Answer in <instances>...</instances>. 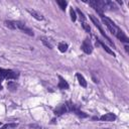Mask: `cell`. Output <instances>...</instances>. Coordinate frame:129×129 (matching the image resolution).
<instances>
[{
  "mask_svg": "<svg viewBox=\"0 0 129 129\" xmlns=\"http://www.w3.org/2000/svg\"><path fill=\"white\" fill-rule=\"evenodd\" d=\"M5 25L8 27V28H10V29H15L16 28V25H15V22H13V21H11V20H5Z\"/></svg>",
  "mask_w": 129,
  "mask_h": 129,
  "instance_id": "e0dca14e",
  "label": "cell"
},
{
  "mask_svg": "<svg viewBox=\"0 0 129 129\" xmlns=\"http://www.w3.org/2000/svg\"><path fill=\"white\" fill-rule=\"evenodd\" d=\"M18 78V73H15L11 70H5V69H0V81L3 79H9V80H14Z\"/></svg>",
  "mask_w": 129,
  "mask_h": 129,
  "instance_id": "277c9868",
  "label": "cell"
},
{
  "mask_svg": "<svg viewBox=\"0 0 129 129\" xmlns=\"http://www.w3.org/2000/svg\"><path fill=\"white\" fill-rule=\"evenodd\" d=\"M17 126H18L17 123H6V124L2 125L0 129H15Z\"/></svg>",
  "mask_w": 129,
  "mask_h": 129,
  "instance_id": "9a60e30c",
  "label": "cell"
},
{
  "mask_svg": "<svg viewBox=\"0 0 129 129\" xmlns=\"http://www.w3.org/2000/svg\"><path fill=\"white\" fill-rule=\"evenodd\" d=\"M74 113H76L79 117H82V118H85V117H87L88 115L86 114V113H84L83 111H81V110H79L77 107H76V105H74V107H73V110H72Z\"/></svg>",
  "mask_w": 129,
  "mask_h": 129,
  "instance_id": "4fadbf2b",
  "label": "cell"
},
{
  "mask_svg": "<svg viewBox=\"0 0 129 129\" xmlns=\"http://www.w3.org/2000/svg\"><path fill=\"white\" fill-rule=\"evenodd\" d=\"M77 12H78V14L80 15V18H81V20L83 21V22H85V19H86V17L84 16V13L79 9V8H77Z\"/></svg>",
  "mask_w": 129,
  "mask_h": 129,
  "instance_id": "7402d4cb",
  "label": "cell"
},
{
  "mask_svg": "<svg viewBox=\"0 0 129 129\" xmlns=\"http://www.w3.org/2000/svg\"><path fill=\"white\" fill-rule=\"evenodd\" d=\"M96 38H97V41H98V42H99V43H100V44L102 45V47L104 48V50H106V51H107V52H108L109 54H111V55L115 56V52H114V51H113L112 49H110V47H109V46H107V45L105 44V42H103L102 40H100V39H99L98 37H96Z\"/></svg>",
  "mask_w": 129,
  "mask_h": 129,
  "instance_id": "30bf717a",
  "label": "cell"
},
{
  "mask_svg": "<svg viewBox=\"0 0 129 129\" xmlns=\"http://www.w3.org/2000/svg\"><path fill=\"white\" fill-rule=\"evenodd\" d=\"M40 39H41L42 43H43V44H44L46 47H48L49 49H51V48H52V44L49 42V40H48V39H47L45 36H41V37H40Z\"/></svg>",
  "mask_w": 129,
  "mask_h": 129,
  "instance_id": "2e32d148",
  "label": "cell"
},
{
  "mask_svg": "<svg viewBox=\"0 0 129 129\" xmlns=\"http://www.w3.org/2000/svg\"><path fill=\"white\" fill-rule=\"evenodd\" d=\"M89 17H90V19L92 20V22L95 24V26H96V27L99 29V31L101 32V34H102V35H103V36H104V37H105V38L108 40V42H109V43H110L112 46H115V45H114V43H113V41H112V40H111V39L108 37V35H107V34H106V32L104 31V29L102 28V26H101V24H100L99 20H98V19H97V18H96L94 15H89Z\"/></svg>",
  "mask_w": 129,
  "mask_h": 129,
  "instance_id": "3957f363",
  "label": "cell"
},
{
  "mask_svg": "<svg viewBox=\"0 0 129 129\" xmlns=\"http://www.w3.org/2000/svg\"><path fill=\"white\" fill-rule=\"evenodd\" d=\"M15 25H16V27H18L21 31H23L24 33H26V34H28V35H30V36H33L34 35V33H33V31L29 28V27H27L26 25H25V23H23V22H21V21H16L15 22Z\"/></svg>",
  "mask_w": 129,
  "mask_h": 129,
  "instance_id": "8992f818",
  "label": "cell"
},
{
  "mask_svg": "<svg viewBox=\"0 0 129 129\" xmlns=\"http://www.w3.org/2000/svg\"><path fill=\"white\" fill-rule=\"evenodd\" d=\"M116 36H117V38L118 39H120L121 41H123V42H126V43H128L129 42V38L125 35V33L121 30V29H119L117 32H116V34H115Z\"/></svg>",
  "mask_w": 129,
  "mask_h": 129,
  "instance_id": "9c48e42d",
  "label": "cell"
},
{
  "mask_svg": "<svg viewBox=\"0 0 129 129\" xmlns=\"http://www.w3.org/2000/svg\"><path fill=\"white\" fill-rule=\"evenodd\" d=\"M116 119V115L113 114V113H106L105 115L101 116L100 117V120L101 121H104V122H112Z\"/></svg>",
  "mask_w": 129,
  "mask_h": 129,
  "instance_id": "52a82bcc",
  "label": "cell"
},
{
  "mask_svg": "<svg viewBox=\"0 0 129 129\" xmlns=\"http://www.w3.org/2000/svg\"><path fill=\"white\" fill-rule=\"evenodd\" d=\"M76 77H77V79H78V82H79V84H80L82 87L86 88V87H87V81H86V79L83 77V75H81L80 73H77Z\"/></svg>",
  "mask_w": 129,
  "mask_h": 129,
  "instance_id": "7c38bea8",
  "label": "cell"
},
{
  "mask_svg": "<svg viewBox=\"0 0 129 129\" xmlns=\"http://www.w3.org/2000/svg\"><path fill=\"white\" fill-rule=\"evenodd\" d=\"M100 16H101V18H102L103 22L105 23V25H106V26L108 27V29L111 31V33L115 35V34H116V32H117L120 28H119V27H118V26H117V25H116V24H115V23H114L110 18H108V17L104 16L103 14H100Z\"/></svg>",
  "mask_w": 129,
  "mask_h": 129,
  "instance_id": "7a4b0ae2",
  "label": "cell"
},
{
  "mask_svg": "<svg viewBox=\"0 0 129 129\" xmlns=\"http://www.w3.org/2000/svg\"><path fill=\"white\" fill-rule=\"evenodd\" d=\"M0 126H1V122H0Z\"/></svg>",
  "mask_w": 129,
  "mask_h": 129,
  "instance_id": "484cf974",
  "label": "cell"
},
{
  "mask_svg": "<svg viewBox=\"0 0 129 129\" xmlns=\"http://www.w3.org/2000/svg\"><path fill=\"white\" fill-rule=\"evenodd\" d=\"M27 11H28V13H29L32 17H34L35 19H37V20H42V19H43V16H42L40 13H38L37 11L31 10V9H27Z\"/></svg>",
  "mask_w": 129,
  "mask_h": 129,
  "instance_id": "8fae6325",
  "label": "cell"
},
{
  "mask_svg": "<svg viewBox=\"0 0 129 129\" xmlns=\"http://www.w3.org/2000/svg\"><path fill=\"white\" fill-rule=\"evenodd\" d=\"M125 49H126V51H128V50H129V47H128V45H125Z\"/></svg>",
  "mask_w": 129,
  "mask_h": 129,
  "instance_id": "603a6c76",
  "label": "cell"
},
{
  "mask_svg": "<svg viewBox=\"0 0 129 129\" xmlns=\"http://www.w3.org/2000/svg\"><path fill=\"white\" fill-rule=\"evenodd\" d=\"M58 80H59V82H58L57 87H58L59 89H61V90H68V89L70 88V86H69L68 82H67V81H66L61 76H58Z\"/></svg>",
  "mask_w": 129,
  "mask_h": 129,
  "instance_id": "ba28073f",
  "label": "cell"
},
{
  "mask_svg": "<svg viewBox=\"0 0 129 129\" xmlns=\"http://www.w3.org/2000/svg\"><path fill=\"white\" fill-rule=\"evenodd\" d=\"M73 107H74V104L71 101H68L66 104H61L58 107H56L55 110H54V114L55 115H62L64 113H68V112L72 111Z\"/></svg>",
  "mask_w": 129,
  "mask_h": 129,
  "instance_id": "6da1fadb",
  "label": "cell"
},
{
  "mask_svg": "<svg viewBox=\"0 0 129 129\" xmlns=\"http://www.w3.org/2000/svg\"><path fill=\"white\" fill-rule=\"evenodd\" d=\"M7 88L10 90V91H16L17 88H18V85L16 84V82H13V81H10L7 83Z\"/></svg>",
  "mask_w": 129,
  "mask_h": 129,
  "instance_id": "5bb4252c",
  "label": "cell"
},
{
  "mask_svg": "<svg viewBox=\"0 0 129 129\" xmlns=\"http://www.w3.org/2000/svg\"><path fill=\"white\" fill-rule=\"evenodd\" d=\"M70 14H71V19H72L73 21H76V19H77V15H76V11H75L73 8H71V10H70Z\"/></svg>",
  "mask_w": 129,
  "mask_h": 129,
  "instance_id": "ffe728a7",
  "label": "cell"
},
{
  "mask_svg": "<svg viewBox=\"0 0 129 129\" xmlns=\"http://www.w3.org/2000/svg\"><path fill=\"white\" fill-rule=\"evenodd\" d=\"M82 26H83V28L85 29V31H86V32L90 33V31H91V27H90V25H89L88 23L83 22V23H82Z\"/></svg>",
  "mask_w": 129,
  "mask_h": 129,
  "instance_id": "44dd1931",
  "label": "cell"
},
{
  "mask_svg": "<svg viewBox=\"0 0 129 129\" xmlns=\"http://www.w3.org/2000/svg\"><path fill=\"white\" fill-rule=\"evenodd\" d=\"M56 3L58 4V6H59V8L62 10V11H64L66 10V6H67V1H56Z\"/></svg>",
  "mask_w": 129,
  "mask_h": 129,
  "instance_id": "d6986e66",
  "label": "cell"
},
{
  "mask_svg": "<svg viewBox=\"0 0 129 129\" xmlns=\"http://www.w3.org/2000/svg\"><path fill=\"white\" fill-rule=\"evenodd\" d=\"M58 49H59V51H61V52H66L67 49H68V44L64 43V42H59V43H58Z\"/></svg>",
  "mask_w": 129,
  "mask_h": 129,
  "instance_id": "ac0fdd59",
  "label": "cell"
},
{
  "mask_svg": "<svg viewBox=\"0 0 129 129\" xmlns=\"http://www.w3.org/2000/svg\"><path fill=\"white\" fill-rule=\"evenodd\" d=\"M3 89V87H2V85H1V81H0V91Z\"/></svg>",
  "mask_w": 129,
  "mask_h": 129,
  "instance_id": "cb8c5ba5",
  "label": "cell"
},
{
  "mask_svg": "<svg viewBox=\"0 0 129 129\" xmlns=\"http://www.w3.org/2000/svg\"><path fill=\"white\" fill-rule=\"evenodd\" d=\"M103 129H109V128H103Z\"/></svg>",
  "mask_w": 129,
  "mask_h": 129,
  "instance_id": "d4e9b609",
  "label": "cell"
},
{
  "mask_svg": "<svg viewBox=\"0 0 129 129\" xmlns=\"http://www.w3.org/2000/svg\"><path fill=\"white\" fill-rule=\"evenodd\" d=\"M81 48H82V50H83L85 53H87V54H90V53L93 51V45H92V43H91V41H90L89 38H86V39L83 41V43H82V45H81Z\"/></svg>",
  "mask_w": 129,
  "mask_h": 129,
  "instance_id": "5b68a950",
  "label": "cell"
}]
</instances>
